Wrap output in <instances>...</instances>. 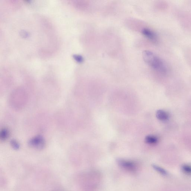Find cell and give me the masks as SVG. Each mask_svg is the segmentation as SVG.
I'll list each match as a JSON object with an SVG mask.
<instances>
[{"mask_svg": "<svg viewBox=\"0 0 191 191\" xmlns=\"http://www.w3.org/2000/svg\"><path fill=\"white\" fill-rule=\"evenodd\" d=\"M143 57L145 62L156 71L164 74L168 72V69L166 64L152 52L145 50L143 53Z\"/></svg>", "mask_w": 191, "mask_h": 191, "instance_id": "1", "label": "cell"}, {"mask_svg": "<svg viewBox=\"0 0 191 191\" xmlns=\"http://www.w3.org/2000/svg\"><path fill=\"white\" fill-rule=\"evenodd\" d=\"M117 162L121 167L128 172H134L138 169V165L134 161L123 159H118Z\"/></svg>", "mask_w": 191, "mask_h": 191, "instance_id": "2", "label": "cell"}, {"mask_svg": "<svg viewBox=\"0 0 191 191\" xmlns=\"http://www.w3.org/2000/svg\"><path fill=\"white\" fill-rule=\"evenodd\" d=\"M31 147L37 149H42L46 145L45 141L44 138L40 136H37L31 138L28 142Z\"/></svg>", "mask_w": 191, "mask_h": 191, "instance_id": "3", "label": "cell"}, {"mask_svg": "<svg viewBox=\"0 0 191 191\" xmlns=\"http://www.w3.org/2000/svg\"><path fill=\"white\" fill-rule=\"evenodd\" d=\"M143 36L151 41L156 42L158 40L157 36L152 30L148 28H144L142 30Z\"/></svg>", "mask_w": 191, "mask_h": 191, "instance_id": "4", "label": "cell"}, {"mask_svg": "<svg viewBox=\"0 0 191 191\" xmlns=\"http://www.w3.org/2000/svg\"><path fill=\"white\" fill-rule=\"evenodd\" d=\"M156 117L161 121H166L169 118V115L167 112L163 110H158L156 112Z\"/></svg>", "mask_w": 191, "mask_h": 191, "instance_id": "5", "label": "cell"}, {"mask_svg": "<svg viewBox=\"0 0 191 191\" xmlns=\"http://www.w3.org/2000/svg\"><path fill=\"white\" fill-rule=\"evenodd\" d=\"M158 141V138L153 135H149L146 137L145 138L146 143L149 145H154L157 143Z\"/></svg>", "mask_w": 191, "mask_h": 191, "instance_id": "6", "label": "cell"}, {"mask_svg": "<svg viewBox=\"0 0 191 191\" xmlns=\"http://www.w3.org/2000/svg\"><path fill=\"white\" fill-rule=\"evenodd\" d=\"M9 135H10V132L8 129H3L1 131V133H0V138L2 140L5 141L8 138Z\"/></svg>", "mask_w": 191, "mask_h": 191, "instance_id": "7", "label": "cell"}, {"mask_svg": "<svg viewBox=\"0 0 191 191\" xmlns=\"http://www.w3.org/2000/svg\"><path fill=\"white\" fill-rule=\"evenodd\" d=\"M152 167L157 172L161 174L163 176H167L168 173L167 171L163 168L156 165H153Z\"/></svg>", "mask_w": 191, "mask_h": 191, "instance_id": "8", "label": "cell"}, {"mask_svg": "<svg viewBox=\"0 0 191 191\" xmlns=\"http://www.w3.org/2000/svg\"><path fill=\"white\" fill-rule=\"evenodd\" d=\"M181 170L184 173L191 176V165L189 164H185L182 165Z\"/></svg>", "mask_w": 191, "mask_h": 191, "instance_id": "9", "label": "cell"}, {"mask_svg": "<svg viewBox=\"0 0 191 191\" xmlns=\"http://www.w3.org/2000/svg\"><path fill=\"white\" fill-rule=\"evenodd\" d=\"M11 145L12 147L15 149H19V145L18 142L15 140H13L11 141Z\"/></svg>", "mask_w": 191, "mask_h": 191, "instance_id": "10", "label": "cell"}]
</instances>
